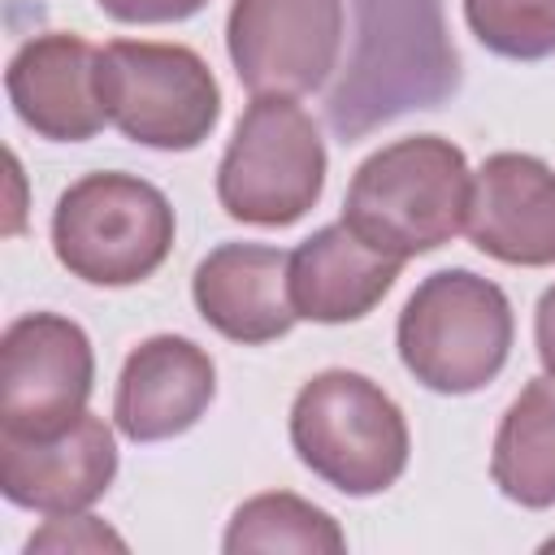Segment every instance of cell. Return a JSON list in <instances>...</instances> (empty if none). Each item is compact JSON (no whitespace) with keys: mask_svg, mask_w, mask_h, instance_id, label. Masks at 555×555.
Wrapping results in <instances>:
<instances>
[{"mask_svg":"<svg viewBox=\"0 0 555 555\" xmlns=\"http://www.w3.org/2000/svg\"><path fill=\"white\" fill-rule=\"evenodd\" d=\"M95 351L78 321L26 312L0 338V434L43 438L87 412Z\"/></svg>","mask_w":555,"mask_h":555,"instance_id":"ba28073f","label":"cell"},{"mask_svg":"<svg viewBox=\"0 0 555 555\" xmlns=\"http://www.w3.org/2000/svg\"><path fill=\"white\" fill-rule=\"evenodd\" d=\"M126 551V538L95 516H48V525L26 542V551Z\"/></svg>","mask_w":555,"mask_h":555,"instance_id":"d6986e66","label":"cell"},{"mask_svg":"<svg viewBox=\"0 0 555 555\" xmlns=\"http://www.w3.org/2000/svg\"><path fill=\"white\" fill-rule=\"evenodd\" d=\"M104 17L126 26H160V22H186L208 0H95Z\"/></svg>","mask_w":555,"mask_h":555,"instance_id":"ffe728a7","label":"cell"},{"mask_svg":"<svg viewBox=\"0 0 555 555\" xmlns=\"http://www.w3.org/2000/svg\"><path fill=\"white\" fill-rule=\"evenodd\" d=\"M291 447L325 486L369 499L390 490L412 451L403 408L364 373L325 369L291 403Z\"/></svg>","mask_w":555,"mask_h":555,"instance_id":"3957f363","label":"cell"},{"mask_svg":"<svg viewBox=\"0 0 555 555\" xmlns=\"http://www.w3.org/2000/svg\"><path fill=\"white\" fill-rule=\"evenodd\" d=\"M351 52L325 95V121L343 143L403 113L438 108L460 91V56L442 0H351Z\"/></svg>","mask_w":555,"mask_h":555,"instance_id":"6da1fadb","label":"cell"},{"mask_svg":"<svg viewBox=\"0 0 555 555\" xmlns=\"http://www.w3.org/2000/svg\"><path fill=\"white\" fill-rule=\"evenodd\" d=\"M4 91L22 126L52 143H82L108 126L100 100V48L74 30H43L26 39L9 69Z\"/></svg>","mask_w":555,"mask_h":555,"instance_id":"8fae6325","label":"cell"},{"mask_svg":"<svg viewBox=\"0 0 555 555\" xmlns=\"http://www.w3.org/2000/svg\"><path fill=\"white\" fill-rule=\"evenodd\" d=\"M477 43L507 61L555 56V0H464Z\"/></svg>","mask_w":555,"mask_h":555,"instance_id":"ac0fdd59","label":"cell"},{"mask_svg":"<svg viewBox=\"0 0 555 555\" xmlns=\"http://www.w3.org/2000/svg\"><path fill=\"white\" fill-rule=\"evenodd\" d=\"M173 247V208L139 173H87L69 182L52 212V251L87 286H134Z\"/></svg>","mask_w":555,"mask_h":555,"instance_id":"5b68a950","label":"cell"},{"mask_svg":"<svg viewBox=\"0 0 555 555\" xmlns=\"http://www.w3.org/2000/svg\"><path fill=\"white\" fill-rule=\"evenodd\" d=\"M212 395V356L182 334H152L121 364L113 421L130 442H165L186 434L208 412Z\"/></svg>","mask_w":555,"mask_h":555,"instance_id":"4fadbf2b","label":"cell"},{"mask_svg":"<svg viewBox=\"0 0 555 555\" xmlns=\"http://www.w3.org/2000/svg\"><path fill=\"white\" fill-rule=\"evenodd\" d=\"M221 546L230 555H247V551H299V555H343L347 538L338 529V520L291 494V490H269L256 494L247 503L234 507Z\"/></svg>","mask_w":555,"mask_h":555,"instance_id":"e0dca14e","label":"cell"},{"mask_svg":"<svg viewBox=\"0 0 555 555\" xmlns=\"http://www.w3.org/2000/svg\"><path fill=\"white\" fill-rule=\"evenodd\" d=\"M490 477L503 499L520 507H555V377H529V386L507 403Z\"/></svg>","mask_w":555,"mask_h":555,"instance_id":"2e32d148","label":"cell"},{"mask_svg":"<svg viewBox=\"0 0 555 555\" xmlns=\"http://www.w3.org/2000/svg\"><path fill=\"white\" fill-rule=\"evenodd\" d=\"M512 334L503 286L473 269L429 273L395 325L403 369L434 395H473L494 382L512 356Z\"/></svg>","mask_w":555,"mask_h":555,"instance_id":"277c9868","label":"cell"},{"mask_svg":"<svg viewBox=\"0 0 555 555\" xmlns=\"http://www.w3.org/2000/svg\"><path fill=\"white\" fill-rule=\"evenodd\" d=\"M113 477L117 442L95 412H82L74 425L43 438L0 434V490L13 507L39 516H78L113 486Z\"/></svg>","mask_w":555,"mask_h":555,"instance_id":"30bf717a","label":"cell"},{"mask_svg":"<svg viewBox=\"0 0 555 555\" xmlns=\"http://www.w3.org/2000/svg\"><path fill=\"white\" fill-rule=\"evenodd\" d=\"M533 338H538V360H542L546 377H555V282H551L546 295L538 299V312H533Z\"/></svg>","mask_w":555,"mask_h":555,"instance_id":"44dd1931","label":"cell"},{"mask_svg":"<svg viewBox=\"0 0 555 555\" xmlns=\"http://www.w3.org/2000/svg\"><path fill=\"white\" fill-rule=\"evenodd\" d=\"M343 0H234L225 52L251 95H308L330 82L343 52Z\"/></svg>","mask_w":555,"mask_h":555,"instance_id":"9c48e42d","label":"cell"},{"mask_svg":"<svg viewBox=\"0 0 555 555\" xmlns=\"http://www.w3.org/2000/svg\"><path fill=\"white\" fill-rule=\"evenodd\" d=\"M473 169L442 134L377 147L347 186L343 221L377 251L412 260L451 243L468 221Z\"/></svg>","mask_w":555,"mask_h":555,"instance_id":"7a4b0ae2","label":"cell"},{"mask_svg":"<svg viewBox=\"0 0 555 555\" xmlns=\"http://www.w3.org/2000/svg\"><path fill=\"white\" fill-rule=\"evenodd\" d=\"M468 238L477 251L542 269L555 264V173L529 152H494L473 173Z\"/></svg>","mask_w":555,"mask_h":555,"instance_id":"7c38bea8","label":"cell"},{"mask_svg":"<svg viewBox=\"0 0 555 555\" xmlns=\"http://www.w3.org/2000/svg\"><path fill=\"white\" fill-rule=\"evenodd\" d=\"M325 191V139L291 95H251L217 165V199L243 225H291Z\"/></svg>","mask_w":555,"mask_h":555,"instance_id":"8992f818","label":"cell"},{"mask_svg":"<svg viewBox=\"0 0 555 555\" xmlns=\"http://www.w3.org/2000/svg\"><path fill=\"white\" fill-rule=\"evenodd\" d=\"M100 100L108 126L156 152H191L221 121V87L208 61L186 43H104Z\"/></svg>","mask_w":555,"mask_h":555,"instance_id":"52a82bcc","label":"cell"},{"mask_svg":"<svg viewBox=\"0 0 555 555\" xmlns=\"http://www.w3.org/2000/svg\"><path fill=\"white\" fill-rule=\"evenodd\" d=\"M291 251L269 243H221L191 278V299L199 317L230 343H273L299 321L286 291Z\"/></svg>","mask_w":555,"mask_h":555,"instance_id":"5bb4252c","label":"cell"},{"mask_svg":"<svg viewBox=\"0 0 555 555\" xmlns=\"http://www.w3.org/2000/svg\"><path fill=\"white\" fill-rule=\"evenodd\" d=\"M542 551H555V538H546V542H542Z\"/></svg>","mask_w":555,"mask_h":555,"instance_id":"7402d4cb","label":"cell"},{"mask_svg":"<svg viewBox=\"0 0 555 555\" xmlns=\"http://www.w3.org/2000/svg\"><path fill=\"white\" fill-rule=\"evenodd\" d=\"M403 260L369 247L343 217L308 234L286 264V291L299 321L343 325L369 317L395 286Z\"/></svg>","mask_w":555,"mask_h":555,"instance_id":"9a60e30c","label":"cell"}]
</instances>
